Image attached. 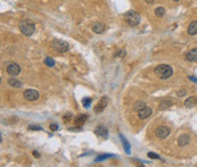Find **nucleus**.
Segmentation results:
<instances>
[{"label": "nucleus", "mask_w": 197, "mask_h": 167, "mask_svg": "<svg viewBox=\"0 0 197 167\" xmlns=\"http://www.w3.org/2000/svg\"><path fill=\"white\" fill-rule=\"evenodd\" d=\"M155 74L156 76L162 78V80H167V78H170L173 74V69H172L171 66L169 65H159L155 67Z\"/></svg>", "instance_id": "f257e3e1"}, {"label": "nucleus", "mask_w": 197, "mask_h": 167, "mask_svg": "<svg viewBox=\"0 0 197 167\" xmlns=\"http://www.w3.org/2000/svg\"><path fill=\"white\" fill-rule=\"evenodd\" d=\"M20 30L24 35L26 37H30L34 33L35 26L33 22L29 21V19H23V21L20 22Z\"/></svg>", "instance_id": "f03ea898"}, {"label": "nucleus", "mask_w": 197, "mask_h": 167, "mask_svg": "<svg viewBox=\"0 0 197 167\" xmlns=\"http://www.w3.org/2000/svg\"><path fill=\"white\" fill-rule=\"evenodd\" d=\"M125 23L130 26H136L140 23V15L136 10H129L124 14Z\"/></svg>", "instance_id": "7ed1b4c3"}, {"label": "nucleus", "mask_w": 197, "mask_h": 167, "mask_svg": "<svg viewBox=\"0 0 197 167\" xmlns=\"http://www.w3.org/2000/svg\"><path fill=\"white\" fill-rule=\"evenodd\" d=\"M50 46L57 52H66L70 49L69 42H66L64 40H59V39H54L50 42Z\"/></svg>", "instance_id": "20e7f679"}, {"label": "nucleus", "mask_w": 197, "mask_h": 167, "mask_svg": "<svg viewBox=\"0 0 197 167\" xmlns=\"http://www.w3.org/2000/svg\"><path fill=\"white\" fill-rule=\"evenodd\" d=\"M170 133H171V131H170V129L169 127H167V126H159L157 129L155 130V135L159 137V139H165V137H167L169 135H170Z\"/></svg>", "instance_id": "39448f33"}, {"label": "nucleus", "mask_w": 197, "mask_h": 167, "mask_svg": "<svg viewBox=\"0 0 197 167\" xmlns=\"http://www.w3.org/2000/svg\"><path fill=\"white\" fill-rule=\"evenodd\" d=\"M24 98L27 101H37L39 99V92L33 89H27L24 91Z\"/></svg>", "instance_id": "423d86ee"}, {"label": "nucleus", "mask_w": 197, "mask_h": 167, "mask_svg": "<svg viewBox=\"0 0 197 167\" xmlns=\"http://www.w3.org/2000/svg\"><path fill=\"white\" fill-rule=\"evenodd\" d=\"M7 73H8L10 76H17L18 74L21 73V67H20L17 64H15V63L9 64L8 66H7Z\"/></svg>", "instance_id": "0eeeda50"}, {"label": "nucleus", "mask_w": 197, "mask_h": 167, "mask_svg": "<svg viewBox=\"0 0 197 167\" xmlns=\"http://www.w3.org/2000/svg\"><path fill=\"white\" fill-rule=\"evenodd\" d=\"M152 113H153L152 108L146 106L145 108H142L141 110L138 111V117H139L140 120H146V118H148V117L152 115Z\"/></svg>", "instance_id": "6e6552de"}, {"label": "nucleus", "mask_w": 197, "mask_h": 167, "mask_svg": "<svg viewBox=\"0 0 197 167\" xmlns=\"http://www.w3.org/2000/svg\"><path fill=\"white\" fill-rule=\"evenodd\" d=\"M107 97H103V98H100L99 100V103H97V106L95 107V113H102L104 110V108L106 107V105H107Z\"/></svg>", "instance_id": "1a4fd4ad"}, {"label": "nucleus", "mask_w": 197, "mask_h": 167, "mask_svg": "<svg viewBox=\"0 0 197 167\" xmlns=\"http://www.w3.org/2000/svg\"><path fill=\"white\" fill-rule=\"evenodd\" d=\"M95 133H96L97 135H99V137H104V139H107V137H108L107 129H106L105 126H103V125H99V126H97V129L95 130Z\"/></svg>", "instance_id": "9d476101"}, {"label": "nucleus", "mask_w": 197, "mask_h": 167, "mask_svg": "<svg viewBox=\"0 0 197 167\" xmlns=\"http://www.w3.org/2000/svg\"><path fill=\"white\" fill-rule=\"evenodd\" d=\"M92 30H94L95 33L102 34V33H104V31H105V24L100 23V22H97V23L94 24V26H92Z\"/></svg>", "instance_id": "9b49d317"}, {"label": "nucleus", "mask_w": 197, "mask_h": 167, "mask_svg": "<svg viewBox=\"0 0 197 167\" xmlns=\"http://www.w3.org/2000/svg\"><path fill=\"white\" fill-rule=\"evenodd\" d=\"M186 58L189 61H197V48L192 49L190 51H188L186 54Z\"/></svg>", "instance_id": "f8f14e48"}, {"label": "nucleus", "mask_w": 197, "mask_h": 167, "mask_svg": "<svg viewBox=\"0 0 197 167\" xmlns=\"http://www.w3.org/2000/svg\"><path fill=\"white\" fill-rule=\"evenodd\" d=\"M188 33L190 35L197 34V21H193L188 26Z\"/></svg>", "instance_id": "ddd939ff"}, {"label": "nucleus", "mask_w": 197, "mask_h": 167, "mask_svg": "<svg viewBox=\"0 0 197 167\" xmlns=\"http://www.w3.org/2000/svg\"><path fill=\"white\" fill-rule=\"evenodd\" d=\"M188 142H189L188 134H182V135L178 139V143H179L180 147H184V146H186V144H188Z\"/></svg>", "instance_id": "4468645a"}, {"label": "nucleus", "mask_w": 197, "mask_h": 167, "mask_svg": "<svg viewBox=\"0 0 197 167\" xmlns=\"http://www.w3.org/2000/svg\"><path fill=\"white\" fill-rule=\"evenodd\" d=\"M195 105H196V98L195 97H190L184 101V106L187 108H193Z\"/></svg>", "instance_id": "2eb2a0df"}, {"label": "nucleus", "mask_w": 197, "mask_h": 167, "mask_svg": "<svg viewBox=\"0 0 197 167\" xmlns=\"http://www.w3.org/2000/svg\"><path fill=\"white\" fill-rule=\"evenodd\" d=\"M8 84L10 86H14V88H22L23 86V84L18 80H16V78H9Z\"/></svg>", "instance_id": "dca6fc26"}, {"label": "nucleus", "mask_w": 197, "mask_h": 167, "mask_svg": "<svg viewBox=\"0 0 197 167\" xmlns=\"http://www.w3.org/2000/svg\"><path fill=\"white\" fill-rule=\"evenodd\" d=\"M87 120V115H80L77 117L75 120V125L77 126H81V125L84 124V122Z\"/></svg>", "instance_id": "f3484780"}, {"label": "nucleus", "mask_w": 197, "mask_h": 167, "mask_svg": "<svg viewBox=\"0 0 197 167\" xmlns=\"http://www.w3.org/2000/svg\"><path fill=\"white\" fill-rule=\"evenodd\" d=\"M154 13L157 17H163V16H164V14H165V9L163 8V7H157V8H155Z\"/></svg>", "instance_id": "a211bd4d"}, {"label": "nucleus", "mask_w": 197, "mask_h": 167, "mask_svg": "<svg viewBox=\"0 0 197 167\" xmlns=\"http://www.w3.org/2000/svg\"><path fill=\"white\" fill-rule=\"evenodd\" d=\"M146 107V105L144 103H141V101H139V103H137L134 106H133V109L136 111H139V110H141L142 108H145Z\"/></svg>", "instance_id": "6ab92c4d"}, {"label": "nucleus", "mask_w": 197, "mask_h": 167, "mask_svg": "<svg viewBox=\"0 0 197 167\" xmlns=\"http://www.w3.org/2000/svg\"><path fill=\"white\" fill-rule=\"evenodd\" d=\"M45 64L47 65V66H49V67H52L55 65V60L52 59V58H50V57H47L45 59Z\"/></svg>", "instance_id": "aec40b11"}, {"label": "nucleus", "mask_w": 197, "mask_h": 167, "mask_svg": "<svg viewBox=\"0 0 197 167\" xmlns=\"http://www.w3.org/2000/svg\"><path fill=\"white\" fill-rule=\"evenodd\" d=\"M148 157L152 158V159H159V155H155L154 152H149V154H148Z\"/></svg>", "instance_id": "412c9836"}, {"label": "nucleus", "mask_w": 197, "mask_h": 167, "mask_svg": "<svg viewBox=\"0 0 197 167\" xmlns=\"http://www.w3.org/2000/svg\"><path fill=\"white\" fill-rule=\"evenodd\" d=\"M29 130H42L41 126H38V125H30L29 126Z\"/></svg>", "instance_id": "4be33fe9"}, {"label": "nucleus", "mask_w": 197, "mask_h": 167, "mask_svg": "<svg viewBox=\"0 0 197 167\" xmlns=\"http://www.w3.org/2000/svg\"><path fill=\"white\" fill-rule=\"evenodd\" d=\"M90 103H91V99L88 98V100H83V105H84V107H88L90 105Z\"/></svg>", "instance_id": "5701e85b"}, {"label": "nucleus", "mask_w": 197, "mask_h": 167, "mask_svg": "<svg viewBox=\"0 0 197 167\" xmlns=\"http://www.w3.org/2000/svg\"><path fill=\"white\" fill-rule=\"evenodd\" d=\"M50 130H52V131H57V130H58V126L56 124H52L50 125Z\"/></svg>", "instance_id": "b1692460"}, {"label": "nucleus", "mask_w": 197, "mask_h": 167, "mask_svg": "<svg viewBox=\"0 0 197 167\" xmlns=\"http://www.w3.org/2000/svg\"><path fill=\"white\" fill-rule=\"evenodd\" d=\"M33 156H34L35 158H39V157H40V155L38 154V151H35V150L33 151Z\"/></svg>", "instance_id": "393cba45"}, {"label": "nucleus", "mask_w": 197, "mask_h": 167, "mask_svg": "<svg viewBox=\"0 0 197 167\" xmlns=\"http://www.w3.org/2000/svg\"><path fill=\"white\" fill-rule=\"evenodd\" d=\"M107 157H111V156H102V157H98L97 160H102V159H105V158H107Z\"/></svg>", "instance_id": "a878e982"}, {"label": "nucleus", "mask_w": 197, "mask_h": 167, "mask_svg": "<svg viewBox=\"0 0 197 167\" xmlns=\"http://www.w3.org/2000/svg\"><path fill=\"white\" fill-rule=\"evenodd\" d=\"M125 55V51L123 50V51H120L119 52V55H116V56H120V57H122V56H124Z\"/></svg>", "instance_id": "bb28decb"}, {"label": "nucleus", "mask_w": 197, "mask_h": 167, "mask_svg": "<svg viewBox=\"0 0 197 167\" xmlns=\"http://www.w3.org/2000/svg\"><path fill=\"white\" fill-rule=\"evenodd\" d=\"M146 2H147V4H149V5H152V4H154V1L155 0H145Z\"/></svg>", "instance_id": "cd10ccee"}, {"label": "nucleus", "mask_w": 197, "mask_h": 167, "mask_svg": "<svg viewBox=\"0 0 197 167\" xmlns=\"http://www.w3.org/2000/svg\"><path fill=\"white\" fill-rule=\"evenodd\" d=\"M184 93H186V91H181V92H179V93H178V96H179V97H182Z\"/></svg>", "instance_id": "c85d7f7f"}, {"label": "nucleus", "mask_w": 197, "mask_h": 167, "mask_svg": "<svg viewBox=\"0 0 197 167\" xmlns=\"http://www.w3.org/2000/svg\"><path fill=\"white\" fill-rule=\"evenodd\" d=\"M189 78H190V80H193L194 82H197V78H196V77H193V76H190V77H189Z\"/></svg>", "instance_id": "c756f323"}, {"label": "nucleus", "mask_w": 197, "mask_h": 167, "mask_svg": "<svg viewBox=\"0 0 197 167\" xmlns=\"http://www.w3.org/2000/svg\"><path fill=\"white\" fill-rule=\"evenodd\" d=\"M173 1H179V0H173Z\"/></svg>", "instance_id": "7c9ffc66"}]
</instances>
